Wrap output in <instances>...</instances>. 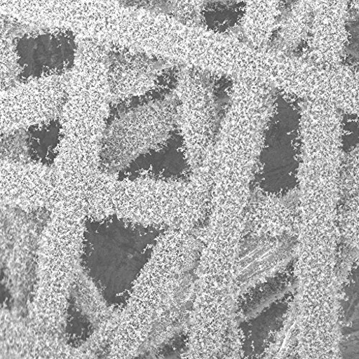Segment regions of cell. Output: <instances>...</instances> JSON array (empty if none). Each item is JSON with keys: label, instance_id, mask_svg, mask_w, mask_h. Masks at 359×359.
<instances>
[{"label": "cell", "instance_id": "cell-4", "mask_svg": "<svg viewBox=\"0 0 359 359\" xmlns=\"http://www.w3.org/2000/svg\"><path fill=\"white\" fill-rule=\"evenodd\" d=\"M116 66L108 75L109 93L119 96L144 93L154 84V71L137 62Z\"/></svg>", "mask_w": 359, "mask_h": 359}, {"label": "cell", "instance_id": "cell-2", "mask_svg": "<svg viewBox=\"0 0 359 359\" xmlns=\"http://www.w3.org/2000/svg\"><path fill=\"white\" fill-rule=\"evenodd\" d=\"M61 76L44 73L1 91V133L44 126L61 115L67 86Z\"/></svg>", "mask_w": 359, "mask_h": 359}, {"label": "cell", "instance_id": "cell-1", "mask_svg": "<svg viewBox=\"0 0 359 359\" xmlns=\"http://www.w3.org/2000/svg\"><path fill=\"white\" fill-rule=\"evenodd\" d=\"M165 105L138 108L117 119L102 140V163L110 167L123 166L161 147L173 121L172 110Z\"/></svg>", "mask_w": 359, "mask_h": 359}, {"label": "cell", "instance_id": "cell-3", "mask_svg": "<svg viewBox=\"0 0 359 359\" xmlns=\"http://www.w3.org/2000/svg\"><path fill=\"white\" fill-rule=\"evenodd\" d=\"M1 196L25 207L55 205L53 168L41 163H1Z\"/></svg>", "mask_w": 359, "mask_h": 359}]
</instances>
